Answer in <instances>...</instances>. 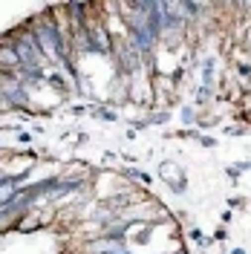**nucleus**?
<instances>
[{
	"label": "nucleus",
	"mask_w": 251,
	"mask_h": 254,
	"mask_svg": "<svg viewBox=\"0 0 251 254\" xmlns=\"http://www.w3.org/2000/svg\"><path fill=\"white\" fill-rule=\"evenodd\" d=\"M214 237H217V240H225V237H228V231H225V228H217V234H214Z\"/></svg>",
	"instance_id": "f257e3e1"
},
{
	"label": "nucleus",
	"mask_w": 251,
	"mask_h": 254,
	"mask_svg": "<svg viewBox=\"0 0 251 254\" xmlns=\"http://www.w3.org/2000/svg\"><path fill=\"white\" fill-rule=\"evenodd\" d=\"M234 254H246V249H234Z\"/></svg>",
	"instance_id": "f03ea898"
}]
</instances>
